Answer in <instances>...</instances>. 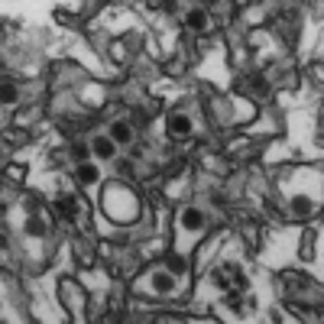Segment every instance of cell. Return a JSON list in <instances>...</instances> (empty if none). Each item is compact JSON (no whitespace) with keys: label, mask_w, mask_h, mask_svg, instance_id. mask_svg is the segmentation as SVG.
Here are the masks:
<instances>
[{"label":"cell","mask_w":324,"mask_h":324,"mask_svg":"<svg viewBox=\"0 0 324 324\" xmlns=\"http://www.w3.org/2000/svg\"><path fill=\"white\" fill-rule=\"evenodd\" d=\"M91 150H94V156H98L101 162H110V159H113V153H117V143H113L110 136H94Z\"/></svg>","instance_id":"cell-1"},{"label":"cell","mask_w":324,"mask_h":324,"mask_svg":"<svg viewBox=\"0 0 324 324\" xmlns=\"http://www.w3.org/2000/svg\"><path fill=\"white\" fill-rule=\"evenodd\" d=\"M182 227H185V230H201V227H204V214H201L198 208H185V211H182Z\"/></svg>","instance_id":"cell-2"},{"label":"cell","mask_w":324,"mask_h":324,"mask_svg":"<svg viewBox=\"0 0 324 324\" xmlns=\"http://www.w3.org/2000/svg\"><path fill=\"white\" fill-rule=\"evenodd\" d=\"M110 139H113L117 146L133 143V130H130V124H124V120H120V124H113V127H110Z\"/></svg>","instance_id":"cell-3"},{"label":"cell","mask_w":324,"mask_h":324,"mask_svg":"<svg viewBox=\"0 0 324 324\" xmlns=\"http://www.w3.org/2000/svg\"><path fill=\"white\" fill-rule=\"evenodd\" d=\"M153 288L159 295H172L175 292V279L169 273H153Z\"/></svg>","instance_id":"cell-4"},{"label":"cell","mask_w":324,"mask_h":324,"mask_svg":"<svg viewBox=\"0 0 324 324\" xmlns=\"http://www.w3.org/2000/svg\"><path fill=\"white\" fill-rule=\"evenodd\" d=\"M172 133L175 136H188L191 133V120L185 117V113H175L172 117Z\"/></svg>","instance_id":"cell-5"},{"label":"cell","mask_w":324,"mask_h":324,"mask_svg":"<svg viewBox=\"0 0 324 324\" xmlns=\"http://www.w3.org/2000/svg\"><path fill=\"white\" fill-rule=\"evenodd\" d=\"M227 308H230V311H243V288H237V285H233V288H227Z\"/></svg>","instance_id":"cell-6"},{"label":"cell","mask_w":324,"mask_h":324,"mask_svg":"<svg viewBox=\"0 0 324 324\" xmlns=\"http://www.w3.org/2000/svg\"><path fill=\"white\" fill-rule=\"evenodd\" d=\"M78 179H81L84 185H91V182H98V169H94L91 162H81L78 165Z\"/></svg>","instance_id":"cell-7"},{"label":"cell","mask_w":324,"mask_h":324,"mask_svg":"<svg viewBox=\"0 0 324 324\" xmlns=\"http://www.w3.org/2000/svg\"><path fill=\"white\" fill-rule=\"evenodd\" d=\"M188 26L201 33V30L208 26V13H204V10H191V13H188Z\"/></svg>","instance_id":"cell-8"},{"label":"cell","mask_w":324,"mask_h":324,"mask_svg":"<svg viewBox=\"0 0 324 324\" xmlns=\"http://www.w3.org/2000/svg\"><path fill=\"white\" fill-rule=\"evenodd\" d=\"M26 230H30L33 237H42V230H46V224H42V217H39L36 211H33V217L26 221Z\"/></svg>","instance_id":"cell-9"},{"label":"cell","mask_w":324,"mask_h":324,"mask_svg":"<svg viewBox=\"0 0 324 324\" xmlns=\"http://www.w3.org/2000/svg\"><path fill=\"white\" fill-rule=\"evenodd\" d=\"M0 101H4V104H13V101H16V84H13V81H4V84H0Z\"/></svg>","instance_id":"cell-10"},{"label":"cell","mask_w":324,"mask_h":324,"mask_svg":"<svg viewBox=\"0 0 324 324\" xmlns=\"http://www.w3.org/2000/svg\"><path fill=\"white\" fill-rule=\"evenodd\" d=\"M58 211H62L65 217H75L78 214V204H75L72 198H58Z\"/></svg>","instance_id":"cell-11"},{"label":"cell","mask_w":324,"mask_h":324,"mask_svg":"<svg viewBox=\"0 0 324 324\" xmlns=\"http://www.w3.org/2000/svg\"><path fill=\"white\" fill-rule=\"evenodd\" d=\"M253 91H256L259 98H262V94H269V81L262 75H256V78H253Z\"/></svg>","instance_id":"cell-12"},{"label":"cell","mask_w":324,"mask_h":324,"mask_svg":"<svg viewBox=\"0 0 324 324\" xmlns=\"http://www.w3.org/2000/svg\"><path fill=\"white\" fill-rule=\"evenodd\" d=\"M87 153H91V150H87L84 143H75V146H72V156H75L78 162H87Z\"/></svg>","instance_id":"cell-13"},{"label":"cell","mask_w":324,"mask_h":324,"mask_svg":"<svg viewBox=\"0 0 324 324\" xmlns=\"http://www.w3.org/2000/svg\"><path fill=\"white\" fill-rule=\"evenodd\" d=\"M292 208H295L299 214H308V211H311V201H308V198H295V201H292Z\"/></svg>","instance_id":"cell-14"},{"label":"cell","mask_w":324,"mask_h":324,"mask_svg":"<svg viewBox=\"0 0 324 324\" xmlns=\"http://www.w3.org/2000/svg\"><path fill=\"white\" fill-rule=\"evenodd\" d=\"M230 273H233V285H237V288H247V276H243L237 266H230Z\"/></svg>","instance_id":"cell-15"},{"label":"cell","mask_w":324,"mask_h":324,"mask_svg":"<svg viewBox=\"0 0 324 324\" xmlns=\"http://www.w3.org/2000/svg\"><path fill=\"white\" fill-rule=\"evenodd\" d=\"M214 285L227 292V288H230V279H227V273H214Z\"/></svg>","instance_id":"cell-16"},{"label":"cell","mask_w":324,"mask_h":324,"mask_svg":"<svg viewBox=\"0 0 324 324\" xmlns=\"http://www.w3.org/2000/svg\"><path fill=\"white\" fill-rule=\"evenodd\" d=\"M172 273H185V262H182V259H172Z\"/></svg>","instance_id":"cell-17"}]
</instances>
